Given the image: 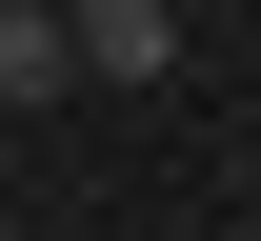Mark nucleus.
<instances>
[{"label":"nucleus","mask_w":261,"mask_h":241,"mask_svg":"<svg viewBox=\"0 0 261 241\" xmlns=\"http://www.w3.org/2000/svg\"><path fill=\"white\" fill-rule=\"evenodd\" d=\"M81 20V81H181V0H61Z\"/></svg>","instance_id":"1"},{"label":"nucleus","mask_w":261,"mask_h":241,"mask_svg":"<svg viewBox=\"0 0 261 241\" xmlns=\"http://www.w3.org/2000/svg\"><path fill=\"white\" fill-rule=\"evenodd\" d=\"M20 101H81V20L61 0H0V121Z\"/></svg>","instance_id":"2"}]
</instances>
